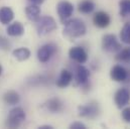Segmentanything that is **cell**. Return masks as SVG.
Segmentation results:
<instances>
[{"label":"cell","mask_w":130,"mask_h":129,"mask_svg":"<svg viewBox=\"0 0 130 129\" xmlns=\"http://www.w3.org/2000/svg\"><path fill=\"white\" fill-rule=\"evenodd\" d=\"M45 108L51 113H60L64 109V104L59 98H52L44 103Z\"/></svg>","instance_id":"14"},{"label":"cell","mask_w":130,"mask_h":129,"mask_svg":"<svg viewBox=\"0 0 130 129\" xmlns=\"http://www.w3.org/2000/svg\"><path fill=\"white\" fill-rule=\"evenodd\" d=\"M95 9V2L93 0H82L78 4V10L83 14H90Z\"/></svg>","instance_id":"18"},{"label":"cell","mask_w":130,"mask_h":129,"mask_svg":"<svg viewBox=\"0 0 130 129\" xmlns=\"http://www.w3.org/2000/svg\"><path fill=\"white\" fill-rule=\"evenodd\" d=\"M10 47H11V43H10V41H9L6 37L0 35V50H3V51H9Z\"/></svg>","instance_id":"24"},{"label":"cell","mask_w":130,"mask_h":129,"mask_svg":"<svg viewBox=\"0 0 130 129\" xmlns=\"http://www.w3.org/2000/svg\"><path fill=\"white\" fill-rule=\"evenodd\" d=\"M6 32L9 36H21L24 33V26L21 22L15 21L8 25L6 28Z\"/></svg>","instance_id":"17"},{"label":"cell","mask_w":130,"mask_h":129,"mask_svg":"<svg viewBox=\"0 0 130 129\" xmlns=\"http://www.w3.org/2000/svg\"><path fill=\"white\" fill-rule=\"evenodd\" d=\"M19 101H20V96L15 91L10 90V91H7L3 95V102L5 104H7V105H11V106L12 105H16V104L19 103Z\"/></svg>","instance_id":"19"},{"label":"cell","mask_w":130,"mask_h":129,"mask_svg":"<svg viewBox=\"0 0 130 129\" xmlns=\"http://www.w3.org/2000/svg\"><path fill=\"white\" fill-rule=\"evenodd\" d=\"M87 27L83 20L79 18L68 19L64 22V29L63 33L66 37L70 39H75L81 37L86 34Z\"/></svg>","instance_id":"1"},{"label":"cell","mask_w":130,"mask_h":129,"mask_svg":"<svg viewBox=\"0 0 130 129\" xmlns=\"http://www.w3.org/2000/svg\"><path fill=\"white\" fill-rule=\"evenodd\" d=\"M25 14L28 20L36 22L40 17V8L36 4H29L25 7Z\"/></svg>","instance_id":"15"},{"label":"cell","mask_w":130,"mask_h":129,"mask_svg":"<svg viewBox=\"0 0 130 129\" xmlns=\"http://www.w3.org/2000/svg\"><path fill=\"white\" fill-rule=\"evenodd\" d=\"M69 57L71 60L78 64H85L88 61L87 52L81 46H73L69 51Z\"/></svg>","instance_id":"9"},{"label":"cell","mask_w":130,"mask_h":129,"mask_svg":"<svg viewBox=\"0 0 130 129\" xmlns=\"http://www.w3.org/2000/svg\"><path fill=\"white\" fill-rule=\"evenodd\" d=\"M70 128L72 129H86V125L82 122H74L70 125Z\"/></svg>","instance_id":"26"},{"label":"cell","mask_w":130,"mask_h":129,"mask_svg":"<svg viewBox=\"0 0 130 129\" xmlns=\"http://www.w3.org/2000/svg\"><path fill=\"white\" fill-rule=\"evenodd\" d=\"M30 3H32V4H36V5H39V4H42L45 0H28Z\"/></svg>","instance_id":"27"},{"label":"cell","mask_w":130,"mask_h":129,"mask_svg":"<svg viewBox=\"0 0 130 129\" xmlns=\"http://www.w3.org/2000/svg\"><path fill=\"white\" fill-rule=\"evenodd\" d=\"M25 120V112L22 108L20 107H15L10 110L6 121H5V126L7 128H18L22 122Z\"/></svg>","instance_id":"2"},{"label":"cell","mask_w":130,"mask_h":129,"mask_svg":"<svg viewBox=\"0 0 130 129\" xmlns=\"http://www.w3.org/2000/svg\"><path fill=\"white\" fill-rule=\"evenodd\" d=\"M120 15L122 17H126L130 15V0H120L119 1Z\"/></svg>","instance_id":"23"},{"label":"cell","mask_w":130,"mask_h":129,"mask_svg":"<svg viewBox=\"0 0 130 129\" xmlns=\"http://www.w3.org/2000/svg\"><path fill=\"white\" fill-rule=\"evenodd\" d=\"M115 60L120 63L130 64V47H126L123 50L121 49L115 56Z\"/></svg>","instance_id":"21"},{"label":"cell","mask_w":130,"mask_h":129,"mask_svg":"<svg viewBox=\"0 0 130 129\" xmlns=\"http://www.w3.org/2000/svg\"><path fill=\"white\" fill-rule=\"evenodd\" d=\"M2 72H3V68H2V66L0 64V76L2 75Z\"/></svg>","instance_id":"29"},{"label":"cell","mask_w":130,"mask_h":129,"mask_svg":"<svg viewBox=\"0 0 130 129\" xmlns=\"http://www.w3.org/2000/svg\"><path fill=\"white\" fill-rule=\"evenodd\" d=\"M114 101L115 104L118 108H123L124 106H126L130 101V92L128 89L126 88H121L119 89L114 96Z\"/></svg>","instance_id":"11"},{"label":"cell","mask_w":130,"mask_h":129,"mask_svg":"<svg viewBox=\"0 0 130 129\" xmlns=\"http://www.w3.org/2000/svg\"><path fill=\"white\" fill-rule=\"evenodd\" d=\"M110 77L115 82H118V83L125 82L127 80V78H128V72L122 66L116 64V66H114L111 69V71H110Z\"/></svg>","instance_id":"10"},{"label":"cell","mask_w":130,"mask_h":129,"mask_svg":"<svg viewBox=\"0 0 130 129\" xmlns=\"http://www.w3.org/2000/svg\"><path fill=\"white\" fill-rule=\"evenodd\" d=\"M120 39L122 42L130 44V22H127L124 24L120 31Z\"/></svg>","instance_id":"22"},{"label":"cell","mask_w":130,"mask_h":129,"mask_svg":"<svg viewBox=\"0 0 130 129\" xmlns=\"http://www.w3.org/2000/svg\"><path fill=\"white\" fill-rule=\"evenodd\" d=\"M90 72L89 70L84 67L82 64L76 67V74H75V86H81L83 89H90L89 84Z\"/></svg>","instance_id":"4"},{"label":"cell","mask_w":130,"mask_h":129,"mask_svg":"<svg viewBox=\"0 0 130 129\" xmlns=\"http://www.w3.org/2000/svg\"><path fill=\"white\" fill-rule=\"evenodd\" d=\"M73 81V74L68 70H62L59 78L56 81V84L59 88H66L68 87L71 82Z\"/></svg>","instance_id":"13"},{"label":"cell","mask_w":130,"mask_h":129,"mask_svg":"<svg viewBox=\"0 0 130 129\" xmlns=\"http://www.w3.org/2000/svg\"><path fill=\"white\" fill-rule=\"evenodd\" d=\"M39 128L40 129H53V126H51V125H41V126H39Z\"/></svg>","instance_id":"28"},{"label":"cell","mask_w":130,"mask_h":129,"mask_svg":"<svg viewBox=\"0 0 130 129\" xmlns=\"http://www.w3.org/2000/svg\"><path fill=\"white\" fill-rule=\"evenodd\" d=\"M12 56L19 62H23L29 59L30 57V51L26 47H19L12 52Z\"/></svg>","instance_id":"20"},{"label":"cell","mask_w":130,"mask_h":129,"mask_svg":"<svg viewBox=\"0 0 130 129\" xmlns=\"http://www.w3.org/2000/svg\"><path fill=\"white\" fill-rule=\"evenodd\" d=\"M122 118L125 122L127 123H130V107H127L125 108L123 111H122Z\"/></svg>","instance_id":"25"},{"label":"cell","mask_w":130,"mask_h":129,"mask_svg":"<svg viewBox=\"0 0 130 129\" xmlns=\"http://www.w3.org/2000/svg\"><path fill=\"white\" fill-rule=\"evenodd\" d=\"M111 22L110 15L105 11H98L93 16V23L99 28H106Z\"/></svg>","instance_id":"12"},{"label":"cell","mask_w":130,"mask_h":129,"mask_svg":"<svg viewBox=\"0 0 130 129\" xmlns=\"http://www.w3.org/2000/svg\"><path fill=\"white\" fill-rule=\"evenodd\" d=\"M57 22L52 16H42L39 17L35 22V28L39 36H43L50 32L57 29Z\"/></svg>","instance_id":"3"},{"label":"cell","mask_w":130,"mask_h":129,"mask_svg":"<svg viewBox=\"0 0 130 129\" xmlns=\"http://www.w3.org/2000/svg\"><path fill=\"white\" fill-rule=\"evenodd\" d=\"M57 11H58L60 20L64 23L66 20H68L72 16L74 12V5L71 2L66 1V0L60 1L57 5Z\"/></svg>","instance_id":"7"},{"label":"cell","mask_w":130,"mask_h":129,"mask_svg":"<svg viewBox=\"0 0 130 129\" xmlns=\"http://www.w3.org/2000/svg\"><path fill=\"white\" fill-rule=\"evenodd\" d=\"M14 18L13 10L8 6H3L0 8V23L7 25Z\"/></svg>","instance_id":"16"},{"label":"cell","mask_w":130,"mask_h":129,"mask_svg":"<svg viewBox=\"0 0 130 129\" xmlns=\"http://www.w3.org/2000/svg\"><path fill=\"white\" fill-rule=\"evenodd\" d=\"M122 45L115 34H106L102 38V49L107 53H118Z\"/></svg>","instance_id":"6"},{"label":"cell","mask_w":130,"mask_h":129,"mask_svg":"<svg viewBox=\"0 0 130 129\" xmlns=\"http://www.w3.org/2000/svg\"><path fill=\"white\" fill-rule=\"evenodd\" d=\"M78 114L80 117H85V118H89V119H94L99 116L101 109L100 106L97 102L92 101L90 103H88L87 105H82L78 107Z\"/></svg>","instance_id":"5"},{"label":"cell","mask_w":130,"mask_h":129,"mask_svg":"<svg viewBox=\"0 0 130 129\" xmlns=\"http://www.w3.org/2000/svg\"><path fill=\"white\" fill-rule=\"evenodd\" d=\"M57 51V46L54 43H45L42 46H40L37 51V59L40 63H46L48 62L52 57L55 55Z\"/></svg>","instance_id":"8"}]
</instances>
